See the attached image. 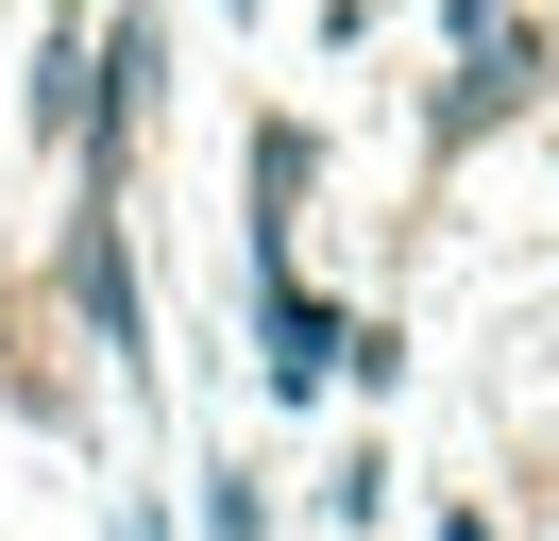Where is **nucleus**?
Masks as SVG:
<instances>
[{
    "label": "nucleus",
    "mask_w": 559,
    "mask_h": 541,
    "mask_svg": "<svg viewBox=\"0 0 559 541\" xmlns=\"http://www.w3.org/2000/svg\"><path fill=\"white\" fill-rule=\"evenodd\" d=\"M441 541H491V525H475V507H457V525H441Z\"/></svg>",
    "instance_id": "20e7f679"
},
{
    "label": "nucleus",
    "mask_w": 559,
    "mask_h": 541,
    "mask_svg": "<svg viewBox=\"0 0 559 541\" xmlns=\"http://www.w3.org/2000/svg\"><path fill=\"white\" fill-rule=\"evenodd\" d=\"M85 85H103V34H85V17H51V34H35V135H51V153L85 135Z\"/></svg>",
    "instance_id": "f03ea898"
},
{
    "label": "nucleus",
    "mask_w": 559,
    "mask_h": 541,
    "mask_svg": "<svg viewBox=\"0 0 559 541\" xmlns=\"http://www.w3.org/2000/svg\"><path fill=\"white\" fill-rule=\"evenodd\" d=\"M69 304H85V338H103L119 372L153 356V322H136V254H119V187H85V203H69Z\"/></svg>",
    "instance_id": "f257e3e1"
},
{
    "label": "nucleus",
    "mask_w": 559,
    "mask_h": 541,
    "mask_svg": "<svg viewBox=\"0 0 559 541\" xmlns=\"http://www.w3.org/2000/svg\"><path fill=\"white\" fill-rule=\"evenodd\" d=\"M204 541H272V507H254V473H204Z\"/></svg>",
    "instance_id": "7ed1b4c3"
}]
</instances>
